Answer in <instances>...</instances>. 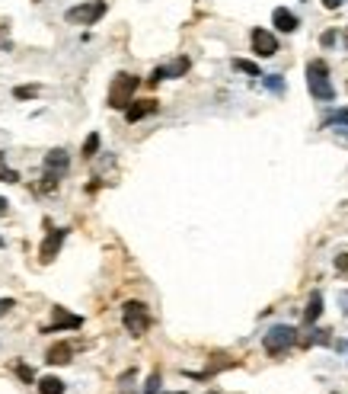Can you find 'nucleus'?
<instances>
[{
  "label": "nucleus",
  "instance_id": "f257e3e1",
  "mask_svg": "<svg viewBox=\"0 0 348 394\" xmlns=\"http://www.w3.org/2000/svg\"><path fill=\"white\" fill-rule=\"evenodd\" d=\"M307 90H310L313 100H320V103H332L336 100V87L329 80V65L326 61H310L307 65Z\"/></svg>",
  "mask_w": 348,
  "mask_h": 394
},
{
  "label": "nucleus",
  "instance_id": "f03ea898",
  "mask_svg": "<svg viewBox=\"0 0 348 394\" xmlns=\"http://www.w3.org/2000/svg\"><path fill=\"white\" fill-rule=\"evenodd\" d=\"M121 324L131 337H144L147 327H150V311H147L144 301H125L121 308Z\"/></svg>",
  "mask_w": 348,
  "mask_h": 394
},
{
  "label": "nucleus",
  "instance_id": "7ed1b4c3",
  "mask_svg": "<svg viewBox=\"0 0 348 394\" xmlns=\"http://www.w3.org/2000/svg\"><path fill=\"white\" fill-rule=\"evenodd\" d=\"M135 90H138V77L125 74V71L115 74V77H112V87H109V106H112V109H128Z\"/></svg>",
  "mask_w": 348,
  "mask_h": 394
},
{
  "label": "nucleus",
  "instance_id": "20e7f679",
  "mask_svg": "<svg viewBox=\"0 0 348 394\" xmlns=\"http://www.w3.org/2000/svg\"><path fill=\"white\" fill-rule=\"evenodd\" d=\"M294 343H297V330H294L291 324H278V327H272L266 337H262V347H266L268 356H284Z\"/></svg>",
  "mask_w": 348,
  "mask_h": 394
},
{
  "label": "nucleus",
  "instance_id": "39448f33",
  "mask_svg": "<svg viewBox=\"0 0 348 394\" xmlns=\"http://www.w3.org/2000/svg\"><path fill=\"white\" fill-rule=\"evenodd\" d=\"M106 17V0H86V3H77L65 13L67 23L73 26H93V23H100Z\"/></svg>",
  "mask_w": 348,
  "mask_h": 394
},
{
  "label": "nucleus",
  "instance_id": "423d86ee",
  "mask_svg": "<svg viewBox=\"0 0 348 394\" xmlns=\"http://www.w3.org/2000/svg\"><path fill=\"white\" fill-rule=\"evenodd\" d=\"M51 320H55V324H51V327H45L42 333H61V330H80L83 327L80 314H71V311L61 308V305H55V308H51Z\"/></svg>",
  "mask_w": 348,
  "mask_h": 394
},
{
  "label": "nucleus",
  "instance_id": "0eeeda50",
  "mask_svg": "<svg viewBox=\"0 0 348 394\" xmlns=\"http://www.w3.org/2000/svg\"><path fill=\"white\" fill-rule=\"evenodd\" d=\"M253 52H256L259 58H272L278 55V39L268 32V29H253Z\"/></svg>",
  "mask_w": 348,
  "mask_h": 394
},
{
  "label": "nucleus",
  "instance_id": "6e6552de",
  "mask_svg": "<svg viewBox=\"0 0 348 394\" xmlns=\"http://www.w3.org/2000/svg\"><path fill=\"white\" fill-rule=\"evenodd\" d=\"M67 167H71V157H67V151L55 148V151H48V154H45V173H48V177H55V179L65 177Z\"/></svg>",
  "mask_w": 348,
  "mask_h": 394
},
{
  "label": "nucleus",
  "instance_id": "1a4fd4ad",
  "mask_svg": "<svg viewBox=\"0 0 348 394\" xmlns=\"http://www.w3.org/2000/svg\"><path fill=\"white\" fill-rule=\"evenodd\" d=\"M67 237V228H58V231H48L45 244H42V250H38V256H42V263H51L58 256V250H61V244H65Z\"/></svg>",
  "mask_w": 348,
  "mask_h": 394
},
{
  "label": "nucleus",
  "instance_id": "9d476101",
  "mask_svg": "<svg viewBox=\"0 0 348 394\" xmlns=\"http://www.w3.org/2000/svg\"><path fill=\"white\" fill-rule=\"evenodd\" d=\"M185 71H189V58H179V61H173L170 67H156L154 74H150V84H160L166 77H183Z\"/></svg>",
  "mask_w": 348,
  "mask_h": 394
},
{
  "label": "nucleus",
  "instance_id": "9b49d317",
  "mask_svg": "<svg viewBox=\"0 0 348 394\" xmlns=\"http://www.w3.org/2000/svg\"><path fill=\"white\" fill-rule=\"evenodd\" d=\"M272 23H275L278 32H294V29L301 26V19L294 17L291 10H284V7H278L275 13H272Z\"/></svg>",
  "mask_w": 348,
  "mask_h": 394
},
{
  "label": "nucleus",
  "instance_id": "f8f14e48",
  "mask_svg": "<svg viewBox=\"0 0 348 394\" xmlns=\"http://www.w3.org/2000/svg\"><path fill=\"white\" fill-rule=\"evenodd\" d=\"M71 359H73V347H71V343H55V347L48 349L45 362H51V366H67Z\"/></svg>",
  "mask_w": 348,
  "mask_h": 394
},
{
  "label": "nucleus",
  "instance_id": "ddd939ff",
  "mask_svg": "<svg viewBox=\"0 0 348 394\" xmlns=\"http://www.w3.org/2000/svg\"><path fill=\"white\" fill-rule=\"evenodd\" d=\"M150 113H156V100H138L135 106L125 109V119H128V122H141V119Z\"/></svg>",
  "mask_w": 348,
  "mask_h": 394
},
{
  "label": "nucleus",
  "instance_id": "4468645a",
  "mask_svg": "<svg viewBox=\"0 0 348 394\" xmlns=\"http://www.w3.org/2000/svg\"><path fill=\"white\" fill-rule=\"evenodd\" d=\"M323 129H332L348 138V109H339V113H332L329 119H323Z\"/></svg>",
  "mask_w": 348,
  "mask_h": 394
},
{
  "label": "nucleus",
  "instance_id": "2eb2a0df",
  "mask_svg": "<svg viewBox=\"0 0 348 394\" xmlns=\"http://www.w3.org/2000/svg\"><path fill=\"white\" fill-rule=\"evenodd\" d=\"M320 314H323V295H320V292H313L310 301H307V308H303V320H307V324H313Z\"/></svg>",
  "mask_w": 348,
  "mask_h": 394
},
{
  "label": "nucleus",
  "instance_id": "dca6fc26",
  "mask_svg": "<svg viewBox=\"0 0 348 394\" xmlns=\"http://www.w3.org/2000/svg\"><path fill=\"white\" fill-rule=\"evenodd\" d=\"M38 394H65V382L55 375L38 378Z\"/></svg>",
  "mask_w": 348,
  "mask_h": 394
},
{
  "label": "nucleus",
  "instance_id": "f3484780",
  "mask_svg": "<svg viewBox=\"0 0 348 394\" xmlns=\"http://www.w3.org/2000/svg\"><path fill=\"white\" fill-rule=\"evenodd\" d=\"M233 67H237V71H243V74L262 77V71H259V65H253V61H243V58H237V61H233Z\"/></svg>",
  "mask_w": 348,
  "mask_h": 394
},
{
  "label": "nucleus",
  "instance_id": "a211bd4d",
  "mask_svg": "<svg viewBox=\"0 0 348 394\" xmlns=\"http://www.w3.org/2000/svg\"><path fill=\"white\" fill-rule=\"evenodd\" d=\"M96 151H100V135H96V131H93L90 138L83 141V157H93V154H96Z\"/></svg>",
  "mask_w": 348,
  "mask_h": 394
},
{
  "label": "nucleus",
  "instance_id": "6ab92c4d",
  "mask_svg": "<svg viewBox=\"0 0 348 394\" xmlns=\"http://www.w3.org/2000/svg\"><path fill=\"white\" fill-rule=\"evenodd\" d=\"M266 87H268V90H275V94H284V80L278 74H268L266 77Z\"/></svg>",
  "mask_w": 348,
  "mask_h": 394
},
{
  "label": "nucleus",
  "instance_id": "aec40b11",
  "mask_svg": "<svg viewBox=\"0 0 348 394\" xmlns=\"http://www.w3.org/2000/svg\"><path fill=\"white\" fill-rule=\"evenodd\" d=\"M36 94H38V87H16V90H13L16 100H29V96H36Z\"/></svg>",
  "mask_w": 348,
  "mask_h": 394
},
{
  "label": "nucleus",
  "instance_id": "412c9836",
  "mask_svg": "<svg viewBox=\"0 0 348 394\" xmlns=\"http://www.w3.org/2000/svg\"><path fill=\"white\" fill-rule=\"evenodd\" d=\"M156 388H160V372H154V375L147 378V388H144V394H156Z\"/></svg>",
  "mask_w": 348,
  "mask_h": 394
},
{
  "label": "nucleus",
  "instance_id": "4be33fe9",
  "mask_svg": "<svg viewBox=\"0 0 348 394\" xmlns=\"http://www.w3.org/2000/svg\"><path fill=\"white\" fill-rule=\"evenodd\" d=\"M16 375L23 378V382H36V375H32V369H26L23 362H16Z\"/></svg>",
  "mask_w": 348,
  "mask_h": 394
},
{
  "label": "nucleus",
  "instance_id": "5701e85b",
  "mask_svg": "<svg viewBox=\"0 0 348 394\" xmlns=\"http://www.w3.org/2000/svg\"><path fill=\"white\" fill-rule=\"evenodd\" d=\"M336 270L348 276V254H339V256H336Z\"/></svg>",
  "mask_w": 348,
  "mask_h": 394
},
{
  "label": "nucleus",
  "instance_id": "b1692460",
  "mask_svg": "<svg viewBox=\"0 0 348 394\" xmlns=\"http://www.w3.org/2000/svg\"><path fill=\"white\" fill-rule=\"evenodd\" d=\"M13 305H16V301H13V298H0V314H7V311L13 308Z\"/></svg>",
  "mask_w": 348,
  "mask_h": 394
},
{
  "label": "nucleus",
  "instance_id": "393cba45",
  "mask_svg": "<svg viewBox=\"0 0 348 394\" xmlns=\"http://www.w3.org/2000/svg\"><path fill=\"white\" fill-rule=\"evenodd\" d=\"M342 3H345V0H323V7H326V10H339Z\"/></svg>",
  "mask_w": 348,
  "mask_h": 394
},
{
  "label": "nucleus",
  "instance_id": "a878e982",
  "mask_svg": "<svg viewBox=\"0 0 348 394\" xmlns=\"http://www.w3.org/2000/svg\"><path fill=\"white\" fill-rule=\"evenodd\" d=\"M332 42H336V32H326V36H323V45L329 48V45H332Z\"/></svg>",
  "mask_w": 348,
  "mask_h": 394
},
{
  "label": "nucleus",
  "instance_id": "bb28decb",
  "mask_svg": "<svg viewBox=\"0 0 348 394\" xmlns=\"http://www.w3.org/2000/svg\"><path fill=\"white\" fill-rule=\"evenodd\" d=\"M0 170H7V157H3V151H0Z\"/></svg>",
  "mask_w": 348,
  "mask_h": 394
},
{
  "label": "nucleus",
  "instance_id": "cd10ccee",
  "mask_svg": "<svg viewBox=\"0 0 348 394\" xmlns=\"http://www.w3.org/2000/svg\"><path fill=\"white\" fill-rule=\"evenodd\" d=\"M7 206H10L7 199H0V212H7Z\"/></svg>",
  "mask_w": 348,
  "mask_h": 394
},
{
  "label": "nucleus",
  "instance_id": "c85d7f7f",
  "mask_svg": "<svg viewBox=\"0 0 348 394\" xmlns=\"http://www.w3.org/2000/svg\"><path fill=\"white\" fill-rule=\"evenodd\" d=\"M173 394H185V391H173Z\"/></svg>",
  "mask_w": 348,
  "mask_h": 394
},
{
  "label": "nucleus",
  "instance_id": "c756f323",
  "mask_svg": "<svg viewBox=\"0 0 348 394\" xmlns=\"http://www.w3.org/2000/svg\"><path fill=\"white\" fill-rule=\"evenodd\" d=\"M0 247H3V237H0Z\"/></svg>",
  "mask_w": 348,
  "mask_h": 394
},
{
  "label": "nucleus",
  "instance_id": "7c9ffc66",
  "mask_svg": "<svg viewBox=\"0 0 348 394\" xmlns=\"http://www.w3.org/2000/svg\"><path fill=\"white\" fill-rule=\"evenodd\" d=\"M345 45H348V36H345Z\"/></svg>",
  "mask_w": 348,
  "mask_h": 394
},
{
  "label": "nucleus",
  "instance_id": "2f4dec72",
  "mask_svg": "<svg viewBox=\"0 0 348 394\" xmlns=\"http://www.w3.org/2000/svg\"><path fill=\"white\" fill-rule=\"evenodd\" d=\"M208 394H218V391H208Z\"/></svg>",
  "mask_w": 348,
  "mask_h": 394
}]
</instances>
